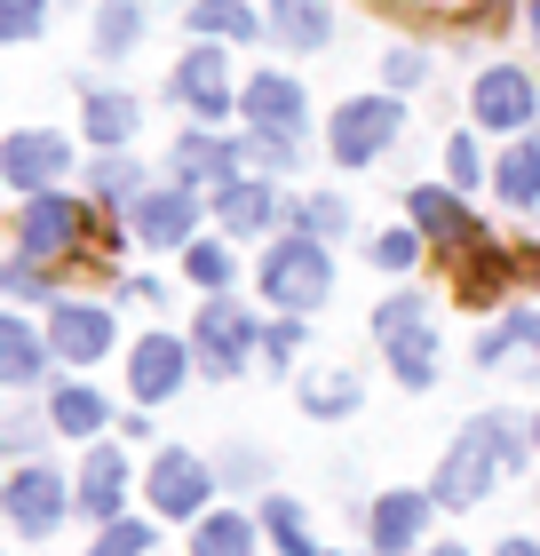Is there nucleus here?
<instances>
[{
    "mask_svg": "<svg viewBox=\"0 0 540 556\" xmlns=\"http://www.w3.org/2000/svg\"><path fill=\"white\" fill-rule=\"evenodd\" d=\"M247 350H254V311L239 294H208V311L191 326V358L208 366L215 382H230V374L247 366Z\"/></svg>",
    "mask_w": 540,
    "mask_h": 556,
    "instance_id": "4",
    "label": "nucleus"
},
{
    "mask_svg": "<svg viewBox=\"0 0 540 556\" xmlns=\"http://www.w3.org/2000/svg\"><path fill=\"white\" fill-rule=\"evenodd\" d=\"M453 278H461V294H469V302H493V287L508 278V247H493V239L461 247V255H453Z\"/></svg>",
    "mask_w": 540,
    "mask_h": 556,
    "instance_id": "22",
    "label": "nucleus"
},
{
    "mask_svg": "<svg viewBox=\"0 0 540 556\" xmlns=\"http://www.w3.org/2000/svg\"><path fill=\"white\" fill-rule=\"evenodd\" d=\"M342 223H350V207H342V199H334V191L302 207V231H318V239H326V231H342Z\"/></svg>",
    "mask_w": 540,
    "mask_h": 556,
    "instance_id": "41",
    "label": "nucleus"
},
{
    "mask_svg": "<svg viewBox=\"0 0 540 556\" xmlns=\"http://www.w3.org/2000/svg\"><path fill=\"white\" fill-rule=\"evenodd\" d=\"M175 96L191 104V119H223L239 96H230V72H223V48L215 40H199L184 64H175Z\"/></svg>",
    "mask_w": 540,
    "mask_h": 556,
    "instance_id": "13",
    "label": "nucleus"
},
{
    "mask_svg": "<svg viewBox=\"0 0 540 556\" xmlns=\"http://www.w3.org/2000/svg\"><path fill=\"white\" fill-rule=\"evenodd\" d=\"M271 33L287 48H326L334 16H326V0H271Z\"/></svg>",
    "mask_w": 540,
    "mask_h": 556,
    "instance_id": "21",
    "label": "nucleus"
},
{
    "mask_svg": "<svg viewBox=\"0 0 540 556\" xmlns=\"http://www.w3.org/2000/svg\"><path fill=\"white\" fill-rule=\"evenodd\" d=\"M48 421H56V438H96V429L112 421V406L88 382H64L56 397H48Z\"/></svg>",
    "mask_w": 540,
    "mask_h": 556,
    "instance_id": "20",
    "label": "nucleus"
},
{
    "mask_svg": "<svg viewBox=\"0 0 540 556\" xmlns=\"http://www.w3.org/2000/svg\"><path fill=\"white\" fill-rule=\"evenodd\" d=\"M143 485H151V509L160 517H191V509H208V493H215V462L191 453V445H167Z\"/></svg>",
    "mask_w": 540,
    "mask_h": 556,
    "instance_id": "7",
    "label": "nucleus"
},
{
    "mask_svg": "<svg viewBox=\"0 0 540 556\" xmlns=\"http://www.w3.org/2000/svg\"><path fill=\"white\" fill-rule=\"evenodd\" d=\"M184 263H191V278H199L208 294L230 287V247H223V239H191V247H184Z\"/></svg>",
    "mask_w": 540,
    "mask_h": 556,
    "instance_id": "32",
    "label": "nucleus"
},
{
    "mask_svg": "<svg viewBox=\"0 0 540 556\" xmlns=\"http://www.w3.org/2000/svg\"><path fill=\"white\" fill-rule=\"evenodd\" d=\"M48 0H0V40H33Z\"/></svg>",
    "mask_w": 540,
    "mask_h": 556,
    "instance_id": "38",
    "label": "nucleus"
},
{
    "mask_svg": "<svg viewBox=\"0 0 540 556\" xmlns=\"http://www.w3.org/2000/svg\"><path fill=\"white\" fill-rule=\"evenodd\" d=\"M0 509H9V525L16 533H56L64 525V509H80V493H64V477L56 469H40V462H24L9 485H0Z\"/></svg>",
    "mask_w": 540,
    "mask_h": 556,
    "instance_id": "5",
    "label": "nucleus"
},
{
    "mask_svg": "<svg viewBox=\"0 0 540 556\" xmlns=\"http://www.w3.org/2000/svg\"><path fill=\"white\" fill-rule=\"evenodd\" d=\"M532 33H540V0H532Z\"/></svg>",
    "mask_w": 540,
    "mask_h": 556,
    "instance_id": "47",
    "label": "nucleus"
},
{
    "mask_svg": "<svg viewBox=\"0 0 540 556\" xmlns=\"http://www.w3.org/2000/svg\"><path fill=\"white\" fill-rule=\"evenodd\" d=\"M80 128L104 143V151H120L127 136H136V104H127V96H88V119Z\"/></svg>",
    "mask_w": 540,
    "mask_h": 556,
    "instance_id": "31",
    "label": "nucleus"
},
{
    "mask_svg": "<svg viewBox=\"0 0 540 556\" xmlns=\"http://www.w3.org/2000/svg\"><path fill=\"white\" fill-rule=\"evenodd\" d=\"M405 326H429V302H422V294H390V302L374 311V334H381V342L405 334Z\"/></svg>",
    "mask_w": 540,
    "mask_h": 556,
    "instance_id": "35",
    "label": "nucleus"
},
{
    "mask_svg": "<svg viewBox=\"0 0 540 556\" xmlns=\"http://www.w3.org/2000/svg\"><path fill=\"white\" fill-rule=\"evenodd\" d=\"M302 406H311V414H350V406H357V382H350V374H326V382H302Z\"/></svg>",
    "mask_w": 540,
    "mask_h": 556,
    "instance_id": "36",
    "label": "nucleus"
},
{
    "mask_svg": "<svg viewBox=\"0 0 540 556\" xmlns=\"http://www.w3.org/2000/svg\"><path fill=\"white\" fill-rule=\"evenodd\" d=\"M143 548H151V525H143V517H112L104 541H96L88 556H143Z\"/></svg>",
    "mask_w": 540,
    "mask_h": 556,
    "instance_id": "34",
    "label": "nucleus"
},
{
    "mask_svg": "<svg viewBox=\"0 0 540 556\" xmlns=\"http://www.w3.org/2000/svg\"><path fill=\"white\" fill-rule=\"evenodd\" d=\"M239 112L254 119V136H302V119H311V112H302V88L287 80V72H254V80H247V96H239Z\"/></svg>",
    "mask_w": 540,
    "mask_h": 556,
    "instance_id": "12",
    "label": "nucleus"
},
{
    "mask_svg": "<svg viewBox=\"0 0 540 556\" xmlns=\"http://www.w3.org/2000/svg\"><path fill=\"white\" fill-rule=\"evenodd\" d=\"M517 462H525V445H517V429H508V414H485V421H469V429L445 445L437 501H445V509H477V501L493 493V477L517 469Z\"/></svg>",
    "mask_w": 540,
    "mask_h": 556,
    "instance_id": "1",
    "label": "nucleus"
},
{
    "mask_svg": "<svg viewBox=\"0 0 540 556\" xmlns=\"http://www.w3.org/2000/svg\"><path fill=\"white\" fill-rule=\"evenodd\" d=\"M0 287H9L16 302H40V294H48V287H40V263H33V255H9V270H0Z\"/></svg>",
    "mask_w": 540,
    "mask_h": 556,
    "instance_id": "40",
    "label": "nucleus"
},
{
    "mask_svg": "<svg viewBox=\"0 0 540 556\" xmlns=\"http://www.w3.org/2000/svg\"><path fill=\"white\" fill-rule=\"evenodd\" d=\"M120 493H127V453H120V445H96L88 469H80V509L112 525V517H120Z\"/></svg>",
    "mask_w": 540,
    "mask_h": 556,
    "instance_id": "18",
    "label": "nucleus"
},
{
    "mask_svg": "<svg viewBox=\"0 0 540 556\" xmlns=\"http://www.w3.org/2000/svg\"><path fill=\"white\" fill-rule=\"evenodd\" d=\"M469 112H477V128H493V136H517L525 119L540 112V96L517 64H493V72H477V96H469Z\"/></svg>",
    "mask_w": 540,
    "mask_h": 556,
    "instance_id": "9",
    "label": "nucleus"
},
{
    "mask_svg": "<svg viewBox=\"0 0 540 556\" xmlns=\"http://www.w3.org/2000/svg\"><path fill=\"white\" fill-rule=\"evenodd\" d=\"M493 184H501V199H508V207H532V199H540V143H517V151H501Z\"/></svg>",
    "mask_w": 540,
    "mask_h": 556,
    "instance_id": "27",
    "label": "nucleus"
},
{
    "mask_svg": "<svg viewBox=\"0 0 540 556\" xmlns=\"http://www.w3.org/2000/svg\"><path fill=\"white\" fill-rule=\"evenodd\" d=\"M422 72H429V56H422V48H398V56H390V88H414Z\"/></svg>",
    "mask_w": 540,
    "mask_h": 556,
    "instance_id": "44",
    "label": "nucleus"
},
{
    "mask_svg": "<svg viewBox=\"0 0 540 556\" xmlns=\"http://www.w3.org/2000/svg\"><path fill=\"white\" fill-rule=\"evenodd\" d=\"M215 215H223V231H271V215H278V191H271V184H247V175H223V191H215Z\"/></svg>",
    "mask_w": 540,
    "mask_h": 556,
    "instance_id": "19",
    "label": "nucleus"
},
{
    "mask_svg": "<svg viewBox=\"0 0 540 556\" xmlns=\"http://www.w3.org/2000/svg\"><path fill=\"white\" fill-rule=\"evenodd\" d=\"M191 556H254V517H208L191 533Z\"/></svg>",
    "mask_w": 540,
    "mask_h": 556,
    "instance_id": "30",
    "label": "nucleus"
},
{
    "mask_svg": "<svg viewBox=\"0 0 540 556\" xmlns=\"http://www.w3.org/2000/svg\"><path fill=\"white\" fill-rule=\"evenodd\" d=\"M532 445H540V421H532Z\"/></svg>",
    "mask_w": 540,
    "mask_h": 556,
    "instance_id": "48",
    "label": "nucleus"
},
{
    "mask_svg": "<svg viewBox=\"0 0 540 556\" xmlns=\"http://www.w3.org/2000/svg\"><path fill=\"white\" fill-rule=\"evenodd\" d=\"M263 533L278 541V556H326V548L311 541V525H302V509H294L287 493H271V501H263Z\"/></svg>",
    "mask_w": 540,
    "mask_h": 556,
    "instance_id": "26",
    "label": "nucleus"
},
{
    "mask_svg": "<svg viewBox=\"0 0 540 556\" xmlns=\"http://www.w3.org/2000/svg\"><path fill=\"white\" fill-rule=\"evenodd\" d=\"M366 255H374L381 270H414L422 239H414V231H374V239H366Z\"/></svg>",
    "mask_w": 540,
    "mask_h": 556,
    "instance_id": "37",
    "label": "nucleus"
},
{
    "mask_svg": "<svg viewBox=\"0 0 540 556\" xmlns=\"http://www.w3.org/2000/svg\"><path fill=\"white\" fill-rule=\"evenodd\" d=\"M381 358H390V374H398L405 390L437 382V342H429V326H405V334H390V342H381Z\"/></svg>",
    "mask_w": 540,
    "mask_h": 556,
    "instance_id": "23",
    "label": "nucleus"
},
{
    "mask_svg": "<svg viewBox=\"0 0 540 556\" xmlns=\"http://www.w3.org/2000/svg\"><path fill=\"white\" fill-rule=\"evenodd\" d=\"M48 429H56L48 414H9V453H33V445L48 438Z\"/></svg>",
    "mask_w": 540,
    "mask_h": 556,
    "instance_id": "43",
    "label": "nucleus"
},
{
    "mask_svg": "<svg viewBox=\"0 0 540 556\" xmlns=\"http://www.w3.org/2000/svg\"><path fill=\"white\" fill-rule=\"evenodd\" d=\"M445 175H453L461 191H469L477 175H485V167H477V143H469V136H453V143H445Z\"/></svg>",
    "mask_w": 540,
    "mask_h": 556,
    "instance_id": "42",
    "label": "nucleus"
},
{
    "mask_svg": "<svg viewBox=\"0 0 540 556\" xmlns=\"http://www.w3.org/2000/svg\"><path fill=\"white\" fill-rule=\"evenodd\" d=\"M422 525H429V501L422 493H381L374 501V556H405L422 541Z\"/></svg>",
    "mask_w": 540,
    "mask_h": 556,
    "instance_id": "17",
    "label": "nucleus"
},
{
    "mask_svg": "<svg viewBox=\"0 0 540 556\" xmlns=\"http://www.w3.org/2000/svg\"><path fill=\"white\" fill-rule=\"evenodd\" d=\"M501 556H540V541H501Z\"/></svg>",
    "mask_w": 540,
    "mask_h": 556,
    "instance_id": "45",
    "label": "nucleus"
},
{
    "mask_svg": "<svg viewBox=\"0 0 540 556\" xmlns=\"http://www.w3.org/2000/svg\"><path fill=\"white\" fill-rule=\"evenodd\" d=\"M80 231H88V207H80V199L40 191V199H24V215H16V255H33V263L72 255V247H80Z\"/></svg>",
    "mask_w": 540,
    "mask_h": 556,
    "instance_id": "6",
    "label": "nucleus"
},
{
    "mask_svg": "<svg viewBox=\"0 0 540 556\" xmlns=\"http://www.w3.org/2000/svg\"><path fill=\"white\" fill-rule=\"evenodd\" d=\"M96 199H112V207L127 199V207H136V199H143V167H136V160H120V151H112V160L96 167Z\"/></svg>",
    "mask_w": 540,
    "mask_h": 556,
    "instance_id": "33",
    "label": "nucleus"
},
{
    "mask_svg": "<svg viewBox=\"0 0 540 556\" xmlns=\"http://www.w3.org/2000/svg\"><path fill=\"white\" fill-rule=\"evenodd\" d=\"M230 167H239V151L215 143V136H184L175 143V175H184V184H208V175H230Z\"/></svg>",
    "mask_w": 540,
    "mask_h": 556,
    "instance_id": "29",
    "label": "nucleus"
},
{
    "mask_svg": "<svg viewBox=\"0 0 540 556\" xmlns=\"http://www.w3.org/2000/svg\"><path fill=\"white\" fill-rule=\"evenodd\" d=\"M414 223H422V239H429V247H445V255H461V247H477V239H485L477 223H469V207H461L445 184H422V191H414Z\"/></svg>",
    "mask_w": 540,
    "mask_h": 556,
    "instance_id": "15",
    "label": "nucleus"
},
{
    "mask_svg": "<svg viewBox=\"0 0 540 556\" xmlns=\"http://www.w3.org/2000/svg\"><path fill=\"white\" fill-rule=\"evenodd\" d=\"M191 33L199 40H254L263 24H254L247 0H191Z\"/></svg>",
    "mask_w": 540,
    "mask_h": 556,
    "instance_id": "25",
    "label": "nucleus"
},
{
    "mask_svg": "<svg viewBox=\"0 0 540 556\" xmlns=\"http://www.w3.org/2000/svg\"><path fill=\"white\" fill-rule=\"evenodd\" d=\"M64 167H72V143H64V136H48V128H16L9 143H0V175H9L24 199H40Z\"/></svg>",
    "mask_w": 540,
    "mask_h": 556,
    "instance_id": "8",
    "label": "nucleus"
},
{
    "mask_svg": "<svg viewBox=\"0 0 540 556\" xmlns=\"http://www.w3.org/2000/svg\"><path fill=\"white\" fill-rule=\"evenodd\" d=\"M398 128H405L398 96H357V104H342L326 119V143H334V160H342V167H374L381 151L398 143Z\"/></svg>",
    "mask_w": 540,
    "mask_h": 556,
    "instance_id": "3",
    "label": "nucleus"
},
{
    "mask_svg": "<svg viewBox=\"0 0 540 556\" xmlns=\"http://www.w3.org/2000/svg\"><path fill=\"white\" fill-rule=\"evenodd\" d=\"M287 160H294L287 136H247V143H239V167H287Z\"/></svg>",
    "mask_w": 540,
    "mask_h": 556,
    "instance_id": "39",
    "label": "nucleus"
},
{
    "mask_svg": "<svg viewBox=\"0 0 540 556\" xmlns=\"http://www.w3.org/2000/svg\"><path fill=\"white\" fill-rule=\"evenodd\" d=\"M429 556H469V548H453V541H445V548H429Z\"/></svg>",
    "mask_w": 540,
    "mask_h": 556,
    "instance_id": "46",
    "label": "nucleus"
},
{
    "mask_svg": "<svg viewBox=\"0 0 540 556\" xmlns=\"http://www.w3.org/2000/svg\"><path fill=\"white\" fill-rule=\"evenodd\" d=\"M263 294L278 302V311H318V302L334 294L326 239H278L271 255H263Z\"/></svg>",
    "mask_w": 540,
    "mask_h": 556,
    "instance_id": "2",
    "label": "nucleus"
},
{
    "mask_svg": "<svg viewBox=\"0 0 540 556\" xmlns=\"http://www.w3.org/2000/svg\"><path fill=\"white\" fill-rule=\"evenodd\" d=\"M127 231H136L143 247H191V231H199V191L191 184L143 191L136 207H127Z\"/></svg>",
    "mask_w": 540,
    "mask_h": 556,
    "instance_id": "10",
    "label": "nucleus"
},
{
    "mask_svg": "<svg viewBox=\"0 0 540 556\" xmlns=\"http://www.w3.org/2000/svg\"><path fill=\"white\" fill-rule=\"evenodd\" d=\"M40 334H33V326H24V318H0V382H40Z\"/></svg>",
    "mask_w": 540,
    "mask_h": 556,
    "instance_id": "24",
    "label": "nucleus"
},
{
    "mask_svg": "<svg viewBox=\"0 0 540 556\" xmlns=\"http://www.w3.org/2000/svg\"><path fill=\"white\" fill-rule=\"evenodd\" d=\"M184 374H191V350L175 342V334H143L136 350H127V390H136L143 406L175 397V390H184Z\"/></svg>",
    "mask_w": 540,
    "mask_h": 556,
    "instance_id": "11",
    "label": "nucleus"
},
{
    "mask_svg": "<svg viewBox=\"0 0 540 556\" xmlns=\"http://www.w3.org/2000/svg\"><path fill=\"white\" fill-rule=\"evenodd\" d=\"M48 350L72 366H96L112 350V311H96V302H56V318H48Z\"/></svg>",
    "mask_w": 540,
    "mask_h": 556,
    "instance_id": "14",
    "label": "nucleus"
},
{
    "mask_svg": "<svg viewBox=\"0 0 540 556\" xmlns=\"http://www.w3.org/2000/svg\"><path fill=\"white\" fill-rule=\"evenodd\" d=\"M477 366H517V374H540V311H508L493 334L477 342Z\"/></svg>",
    "mask_w": 540,
    "mask_h": 556,
    "instance_id": "16",
    "label": "nucleus"
},
{
    "mask_svg": "<svg viewBox=\"0 0 540 556\" xmlns=\"http://www.w3.org/2000/svg\"><path fill=\"white\" fill-rule=\"evenodd\" d=\"M136 40H143V9L136 0H104L96 9V56H127Z\"/></svg>",
    "mask_w": 540,
    "mask_h": 556,
    "instance_id": "28",
    "label": "nucleus"
}]
</instances>
